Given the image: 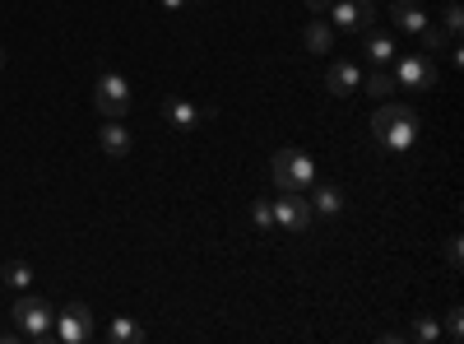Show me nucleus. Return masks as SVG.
<instances>
[{
	"label": "nucleus",
	"mask_w": 464,
	"mask_h": 344,
	"mask_svg": "<svg viewBox=\"0 0 464 344\" xmlns=\"http://www.w3.org/2000/svg\"><path fill=\"white\" fill-rule=\"evenodd\" d=\"M372 135H376L381 149L404 154V149L418 140V112L413 107H400V103H381L376 117H372Z\"/></svg>",
	"instance_id": "f257e3e1"
},
{
	"label": "nucleus",
	"mask_w": 464,
	"mask_h": 344,
	"mask_svg": "<svg viewBox=\"0 0 464 344\" xmlns=\"http://www.w3.org/2000/svg\"><path fill=\"white\" fill-rule=\"evenodd\" d=\"M269 177H275L279 191H312L316 182V163L302 154V149H279L275 163H269Z\"/></svg>",
	"instance_id": "f03ea898"
},
{
	"label": "nucleus",
	"mask_w": 464,
	"mask_h": 344,
	"mask_svg": "<svg viewBox=\"0 0 464 344\" xmlns=\"http://www.w3.org/2000/svg\"><path fill=\"white\" fill-rule=\"evenodd\" d=\"M10 317H14V330L19 335H28V339H47L52 335V326H56V312H52V302H43V298H19L14 308H10Z\"/></svg>",
	"instance_id": "7ed1b4c3"
},
{
	"label": "nucleus",
	"mask_w": 464,
	"mask_h": 344,
	"mask_svg": "<svg viewBox=\"0 0 464 344\" xmlns=\"http://www.w3.org/2000/svg\"><path fill=\"white\" fill-rule=\"evenodd\" d=\"M52 335H56L61 344H89V339L98 335V321H93V312L84 308V302H70V308L56 317Z\"/></svg>",
	"instance_id": "20e7f679"
},
{
	"label": "nucleus",
	"mask_w": 464,
	"mask_h": 344,
	"mask_svg": "<svg viewBox=\"0 0 464 344\" xmlns=\"http://www.w3.org/2000/svg\"><path fill=\"white\" fill-rule=\"evenodd\" d=\"M275 205V228H288V233H306L312 228V201H306V191H284L279 201H269Z\"/></svg>",
	"instance_id": "39448f33"
},
{
	"label": "nucleus",
	"mask_w": 464,
	"mask_h": 344,
	"mask_svg": "<svg viewBox=\"0 0 464 344\" xmlns=\"http://www.w3.org/2000/svg\"><path fill=\"white\" fill-rule=\"evenodd\" d=\"M93 103H98L102 117H126V112H130V80H126V74H116V70H102Z\"/></svg>",
	"instance_id": "423d86ee"
},
{
	"label": "nucleus",
	"mask_w": 464,
	"mask_h": 344,
	"mask_svg": "<svg viewBox=\"0 0 464 344\" xmlns=\"http://www.w3.org/2000/svg\"><path fill=\"white\" fill-rule=\"evenodd\" d=\"M391 74H395V84H400V89H432V84H437V65H432L428 52H409V56H400Z\"/></svg>",
	"instance_id": "0eeeda50"
},
{
	"label": "nucleus",
	"mask_w": 464,
	"mask_h": 344,
	"mask_svg": "<svg viewBox=\"0 0 464 344\" xmlns=\"http://www.w3.org/2000/svg\"><path fill=\"white\" fill-rule=\"evenodd\" d=\"M334 24L343 28V33H367V28H376V5L372 0H334Z\"/></svg>",
	"instance_id": "6e6552de"
},
{
	"label": "nucleus",
	"mask_w": 464,
	"mask_h": 344,
	"mask_svg": "<svg viewBox=\"0 0 464 344\" xmlns=\"http://www.w3.org/2000/svg\"><path fill=\"white\" fill-rule=\"evenodd\" d=\"M163 117L177 126V131H196L214 117V107H196L190 98H163Z\"/></svg>",
	"instance_id": "1a4fd4ad"
},
{
	"label": "nucleus",
	"mask_w": 464,
	"mask_h": 344,
	"mask_svg": "<svg viewBox=\"0 0 464 344\" xmlns=\"http://www.w3.org/2000/svg\"><path fill=\"white\" fill-rule=\"evenodd\" d=\"M98 144H102V154L126 159L130 154V126H126V117H107V126L98 131Z\"/></svg>",
	"instance_id": "9d476101"
},
{
	"label": "nucleus",
	"mask_w": 464,
	"mask_h": 344,
	"mask_svg": "<svg viewBox=\"0 0 464 344\" xmlns=\"http://www.w3.org/2000/svg\"><path fill=\"white\" fill-rule=\"evenodd\" d=\"M325 89H330L334 98L358 93V89H362V70H358L353 61H330V80H325Z\"/></svg>",
	"instance_id": "9b49d317"
},
{
	"label": "nucleus",
	"mask_w": 464,
	"mask_h": 344,
	"mask_svg": "<svg viewBox=\"0 0 464 344\" xmlns=\"http://www.w3.org/2000/svg\"><path fill=\"white\" fill-rule=\"evenodd\" d=\"M362 37H367V47H362V52H367V61H372V65H391V61H395V37H391V33L367 28Z\"/></svg>",
	"instance_id": "f8f14e48"
},
{
	"label": "nucleus",
	"mask_w": 464,
	"mask_h": 344,
	"mask_svg": "<svg viewBox=\"0 0 464 344\" xmlns=\"http://www.w3.org/2000/svg\"><path fill=\"white\" fill-rule=\"evenodd\" d=\"M391 19H395L400 33H418L422 24H428V15H422L418 0H395V5H391Z\"/></svg>",
	"instance_id": "ddd939ff"
},
{
	"label": "nucleus",
	"mask_w": 464,
	"mask_h": 344,
	"mask_svg": "<svg viewBox=\"0 0 464 344\" xmlns=\"http://www.w3.org/2000/svg\"><path fill=\"white\" fill-rule=\"evenodd\" d=\"M302 43H306V52L325 56V52H334V28L325 19H312V24H306V33H302Z\"/></svg>",
	"instance_id": "4468645a"
},
{
	"label": "nucleus",
	"mask_w": 464,
	"mask_h": 344,
	"mask_svg": "<svg viewBox=\"0 0 464 344\" xmlns=\"http://www.w3.org/2000/svg\"><path fill=\"white\" fill-rule=\"evenodd\" d=\"M339 210H343L339 186H321V191H312V214H325V219H334Z\"/></svg>",
	"instance_id": "2eb2a0df"
},
{
	"label": "nucleus",
	"mask_w": 464,
	"mask_h": 344,
	"mask_svg": "<svg viewBox=\"0 0 464 344\" xmlns=\"http://www.w3.org/2000/svg\"><path fill=\"white\" fill-rule=\"evenodd\" d=\"M102 335H107L111 344H135V339H144V330H140V326H135L130 317H116V321H111V326H107Z\"/></svg>",
	"instance_id": "dca6fc26"
},
{
	"label": "nucleus",
	"mask_w": 464,
	"mask_h": 344,
	"mask_svg": "<svg viewBox=\"0 0 464 344\" xmlns=\"http://www.w3.org/2000/svg\"><path fill=\"white\" fill-rule=\"evenodd\" d=\"M418 37H422V52H450V47H459L450 33H441V28H432V24H422Z\"/></svg>",
	"instance_id": "f3484780"
},
{
	"label": "nucleus",
	"mask_w": 464,
	"mask_h": 344,
	"mask_svg": "<svg viewBox=\"0 0 464 344\" xmlns=\"http://www.w3.org/2000/svg\"><path fill=\"white\" fill-rule=\"evenodd\" d=\"M0 280H5L10 289H19V293H28V284H33V265H28V260H10L5 270H0Z\"/></svg>",
	"instance_id": "a211bd4d"
},
{
	"label": "nucleus",
	"mask_w": 464,
	"mask_h": 344,
	"mask_svg": "<svg viewBox=\"0 0 464 344\" xmlns=\"http://www.w3.org/2000/svg\"><path fill=\"white\" fill-rule=\"evenodd\" d=\"M395 89H400V84H395V74L385 70V65H381V70L372 74V80H367V93H372V98H391Z\"/></svg>",
	"instance_id": "6ab92c4d"
},
{
	"label": "nucleus",
	"mask_w": 464,
	"mask_h": 344,
	"mask_svg": "<svg viewBox=\"0 0 464 344\" xmlns=\"http://www.w3.org/2000/svg\"><path fill=\"white\" fill-rule=\"evenodd\" d=\"M251 219H256L260 233H275V205L269 201H251Z\"/></svg>",
	"instance_id": "aec40b11"
},
{
	"label": "nucleus",
	"mask_w": 464,
	"mask_h": 344,
	"mask_svg": "<svg viewBox=\"0 0 464 344\" xmlns=\"http://www.w3.org/2000/svg\"><path fill=\"white\" fill-rule=\"evenodd\" d=\"M459 24H464V15H459V5H446V33L459 43Z\"/></svg>",
	"instance_id": "412c9836"
},
{
	"label": "nucleus",
	"mask_w": 464,
	"mask_h": 344,
	"mask_svg": "<svg viewBox=\"0 0 464 344\" xmlns=\"http://www.w3.org/2000/svg\"><path fill=\"white\" fill-rule=\"evenodd\" d=\"M413 335H418V339H437V335H441V326H437L432 317H422V321L413 326Z\"/></svg>",
	"instance_id": "4be33fe9"
},
{
	"label": "nucleus",
	"mask_w": 464,
	"mask_h": 344,
	"mask_svg": "<svg viewBox=\"0 0 464 344\" xmlns=\"http://www.w3.org/2000/svg\"><path fill=\"white\" fill-rule=\"evenodd\" d=\"M464 335V317H459V308H450V339H459Z\"/></svg>",
	"instance_id": "5701e85b"
},
{
	"label": "nucleus",
	"mask_w": 464,
	"mask_h": 344,
	"mask_svg": "<svg viewBox=\"0 0 464 344\" xmlns=\"http://www.w3.org/2000/svg\"><path fill=\"white\" fill-rule=\"evenodd\" d=\"M446 256H450V270H459V238H450V247H446Z\"/></svg>",
	"instance_id": "b1692460"
},
{
	"label": "nucleus",
	"mask_w": 464,
	"mask_h": 344,
	"mask_svg": "<svg viewBox=\"0 0 464 344\" xmlns=\"http://www.w3.org/2000/svg\"><path fill=\"white\" fill-rule=\"evenodd\" d=\"M334 5V0H306V10H312V15H325Z\"/></svg>",
	"instance_id": "393cba45"
},
{
	"label": "nucleus",
	"mask_w": 464,
	"mask_h": 344,
	"mask_svg": "<svg viewBox=\"0 0 464 344\" xmlns=\"http://www.w3.org/2000/svg\"><path fill=\"white\" fill-rule=\"evenodd\" d=\"M163 5H168V10H181V5H186V0H163Z\"/></svg>",
	"instance_id": "a878e982"
},
{
	"label": "nucleus",
	"mask_w": 464,
	"mask_h": 344,
	"mask_svg": "<svg viewBox=\"0 0 464 344\" xmlns=\"http://www.w3.org/2000/svg\"><path fill=\"white\" fill-rule=\"evenodd\" d=\"M0 65H5V47H0Z\"/></svg>",
	"instance_id": "bb28decb"
}]
</instances>
